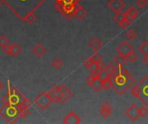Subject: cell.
<instances>
[{"mask_svg":"<svg viewBox=\"0 0 148 124\" xmlns=\"http://www.w3.org/2000/svg\"><path fill=\"white\" fill-rule=\"evenodd\" d=\"M111 79L114 84L113 88L119 95H123L135 82L134 77L123 66H116L114 64Z\"/></svg>","mask_w":148,"mask_h":124,"instance_id":"6da1fadb","label":"cell"},{"mask_svg":"<svg viewBox=\"0 0 148 124\" xmlns=\"http://www.w3.org/2000/svg\"><path fill=\"white\" fill-rule=\"evenodd\" d=\"M29 110L23 106H16L11 105L7 103L3 104V106L0 109V115L3 117V118L8 123H15L19 118H23L27 115H29Z\"/></svg>","mask_w":148,"mask_h":124,"instance_id":"7a4b0ae2","label":"cell"},{"mask_svg":"<svg viewBox=\"0 0 148 124\" xmlns=\"http://www.w3.org/2000/svg\"><path fill=\"white\" fill-rule=\"evenodd\" d=\"M3 101L4 103H7L11 105H16V106H23L28 108L27 103L29 101L14 87H11L9 85V91L6 95L3 96Z\"/></svg>","mask_w":148,"mask_h":124,"instance_id":"3957f363","label":"cell"},{"mask_svg":"<svg viewBox=\"0 0 148 124\" xmlns=\"http://www.w3.org/2000/svg\"><path fill=\"white\" fill-rule=\"evenodd\" d=\"M131 93L134 98H137L140 102L148 107V75H146L134 88Z\"/></svg>","mask_w":148,"mask_h":124,"instance_id":"277c9868","label":"cell"},{"mask_svg":"<svg viewBox=\"0 0 148 124\" xmlns=\"http://www.w3.org/2000/svg\"><path fill=\"white\" fill-rule=\"evenodd\" d=\"M35 104H36V106L38 108H40L42 110H45L52 104V101H51L48 92L47 91H42L35 99Z\"/></svg>","mask_w":148,"mask_h":124,"instance_id":"5b68a950","label":"cell"},{"mask_svg":"<svg viewBox=\"0 0 148 124\" xmlns=\"http://www.w3.org/2000/svg\"><path fill=\"white\" fill-rule=\"evenodd\" d=\"M116 50H117L119 55L124 56V57H126V58L128 56V54H130L132 52L134 51L133 46H132L130 43H128L127 41H123L117 47Z\"/></svg>","mask_w":148,"mask_h":124,"instance_id":"8992f818","label":"cell"},{"mask_svg":"<svg viewBox=\"0 0 148 124\" xmlns=\"http://www.w3.org/2000/svg\"><path fill=\"white\" fill-rule=\"evenodd\" d=\"M22 47L16 44V43H12V44H8L4 47H3V51L9 55H11L13 57H16L20 53H21Z\"/></svg>","mask_w":148,"mask_h":124,"instance_id":"52a82bcc","label":"cell"},{"mask_svg":"<svg viewBox=\"0 0 148 124\" xmlns=\"http://www.w3.org/2000/svg\"><path fill=\"white\" fill-rule=\"evenodd\" d=\"M125 114L132 122H135L140 117V108L135 104H132L126 110Z\"/></svg>","mask_w":148,"mask_h":124,"instance_id":"ba28073f","label":"cell"},{"mask_svg":"<svg viewBox=\"0 0 148 124\" xmlns=\"http://www.w3.org/2000/svg\"><path fill=\"white\" fill-rule=\"evenodd\" d=\"M72 97V91L65 85H60L59 103H66Z\"/></svg>","mask_w":148,"mask_h":124,"instance_id":"9c48e42d","label":"cell"},{"mask_svg":"<svg viewBox=\"0 0 148 124\" xmlns=\"http://www.w3.org/2000/svg\"><path fill=\"white\" fill-rule=\"evenodd\" d=\"M84 65L88 67V69L94 74H97L101 69H102L103 67L101 66V63L98 64V63H95V62H93L90 59H88L84 61Z\"/></svg>","mask_w":148,"mask_h":124,"instance_id":"30bf717a","label":"cell"},{"mask_svg":"<svg viewBox=\"0 0 148 124\" xmlns=\"http://www.w3.org/2000/svg\"><path fill=\"white\" fill-rule=\"evenodd\" d=\"M108 6L114 12H118L121 11L122 9L125 7V3L122 0H111L108 2Z\"/></svg>","mask_w":148,"mask_h":124,"instance_id":"8fae6325","label":"cell"},{"mask_svg":"<svg viewBox=\"0 0 148 124\" xmlns=\"http://www.w3.org/2000/svg\"><path fill=\"white\" fill-rule=\"evenodd\" d=\"M63 123L65 124H79L81 123V118L74 111H70L64 117Z\"/></svg>","mask_w":148,"mask_h":124,"instance_id":"7c38bea8","label":"cell"},{"mask_svg":"<svg viewBox=\"0 0 148 124\" xmlns=\"http://www.w3.org/2000/svg\"><path fill=\"white\" fill-rule=\"evenodd\" d=\"M59 85H54L52 88L49 90V91H47L52 103H59Z\"/></svg>","mask_w":148,"mask_h":124,"instance_id":"4fadbf2b","label":"cell"},{"mask_svg":"<svg viewBox=\"0 0 148 124\" xmlns=\"http://www.w3.org/2000/svg\"><path fill=\"white\" fill-rule=\"evenodd\" d=\"M87 15H88L87 10L82 5H80L78 3L76 5V9H75V12H74L73 16H75V18H77L78 20H82V19H84L87 16Z\"/></svg>","mask_w":148,"mask_h":124,"instance_id":"5bb4252c","label":"cell"},{"mask_svg":"<svg viewBox=\"0 0 148 124\" xmlns=\"http://www.w3.org/2000/svg\"><path fill=\"white\" fill-rule=\"evenodd\" d=\"M100 113H101V116L103 117V118H108L111 113H112V106L109 103H103L101 107V110H100Z\"/></svg>","mask_w":148,"mask_h":124,"instance_id":"9a60e30c","label":"cell"},{"mask_svg":"<svg viewBox=\"0 0 148 124\" xmlns=\"http://www.w3.org/2000/svg\"><path fill=\"white\" fill-rule=\"evenodd\" d=\"M114 19L118 23V25L121 26V28H125L127 27V24L125 22V18H124V13H122L121 11L115 12V15H114Z\"/></svg>","mask_w":148,"mask_h":124,"instance_id":"2e32d148","label":"cell"},{"mask_svg":"<svg viewBox=\"0 0 148 124\" xmlns=\"http://www.w3.org/2000/svg\"><path fill=\"white\" fill-rule=\"evenodd\" d=\"M102 45H103L102 41L100 39H98V38L95 37V38H93V39H91L89 41V47L91 49H93L94 51L99 50L102 47Z\"/></svg>","mask_w":148,"mask_h":124,"instance_id":"e0dca14e","label":"cell"},{"mask_svg":"<svg viewBox=\"0 0 148 124\" xmlns=\"http://www.w3.org/2000/svg\"><path fill=\"white\" fill-rule=\"evenodd\" d=\"M45 52H46L45 47H44L42 44H40V43L36 44V45L34 47V48H33V54H34L37 58H41L42 56H43L44 54H45Z\"/></svg>","mask_w":148,"mask_h":124,"instance_id":"ac0fdd59","label":"cell"},{"mask_svg":"<svg viewBox=\"0 0 148 124\" xmlns=\"http://www.w3.org/2000/svg\"><path fill=\"white\" fill-rule=\"evenodd\" d=\"M89 86H90L95 91L99 92V91H101L102 90V81L97 77V78L89 85Z\"/></svg>","mask_w":148,"mask_h":124,"instance_id":"d6986e66","label":"cell"},{"mask_svg":"<svg viewBox=\"0 0 148 124\" xmlns=\"http://www.w3.org/2000/svg\"><path fill=\"white\" fill-rule=\"evenodd\" d=\"M124 18H125V22H126L127 26H128L129 24H131L136 19V17L128 9L124 13Z\"/></svg>","mask_w":148,"mask_h":124,"instance_id":"ffe728a7","label":"cell"},{"mask_svg":"<svg viewBox=\"0 0 148 124\" xmlns=\"http://www.w3.org/2000/svg\"><path fill=\"white\" fill-rule=\"evenodd\" d=\"M97 75H98V78L101 81H104V80H106L108 79H111V74H109L105 68L101 69V71L97 73Z\"/></svg>","mask_w":148,"mask_h":124,"instance_id":"44dd1931","label":"cell"},{"mask_svg":"<svg viewBox=\"0 0 148 124\" xmlns=\"http://www.w3.org/2000/svg\"><path fill=\"white\" fill-rule=\"evenodd\" d=\"M24 21H26L29 24L34 23V22L36 21V16L35 15L34 11L29 12V13L26 15V16H25V18H24Z\"/></svg>","mask_w":148,"mask_h":124,"instance_id":"7402d4cb","label":"cell"},{"mask_svg":"<svg viewBox=\"0 0 148 124\" xmlns=\"http://www.w3.org/2000/svg\"><path fill=\"white\" fill-rule=\"evenodd\" d=\"M127 58L124 56H121V55H118L114 59V65H116V66H123L127 62Z\"/></svg>","mask_w":148,"mask_h":124,"instance_id":"603a6c76","label":"cell"},{"mask_svg":"<svg viewBox=\"0 0 148 124\" xmlns=\"http://www.w3.org/2000/svg\"><path fill=\"white\" fill-rule=\"evenodd\" d=\"M113 81L111 79H108L104 81H102V89L106 90V91H108L110 90L111 88H113Z\"/></svg>","mask_w":148,"mask_h":124,"instance_id":"cb8c5ba5","label":"cell"},{"mask_svg":"<svg viewBox=\"0 0 148 124\" xmlns=\"http://www.w3.org/2000/svg\"><path fill=\"white\" fill-rule=\"evenodd\" d=\"M139 50L140 52L143 54V55H147L148 54V42L147 41H144L143 43H141L139 47Z\"/></svg>","mask_w":148,"mask_h":124,"instance_id":"d4e9b609","label":"cell"},{"mask_svg":"<svg viewBox=\"0 0 148 124\" xmlns=\"http://www.w3.org/2000/svg\"><path fill=\"white\" fill-rule=\"evenodd\" d=\"M126 37L127 40L129 41H133L137 37V33L134 30V29H129L127 33H126Z\"/></svg>","mask_w":148,"mask_h":124,"instance_id":"484cf974","label":"cell"},{"mask_svg":"<svg viewBox=\"0 0 148 124\" xmlns=\"http://www.w3.org/2000/svg\"><path fill=\"white\" fill-rule=\"evenodd\" d=\"M62 66H63V62L60 59H55L52 61V66L55 69H60Z\"/></svg>","mask_w":148,"mask_h":124,"instance_id":"4316f807","label":"cell"},{"mask_svg":"<svg viewBox=\"0 0 148 124\" xmlns=\"http://www.w3.org/2000/svg\"><path fill=\"white\" fill-rule=\"evenodd\" d=\"M138 59H139V56L134 53V51L132 52L130 54H128V56L127 57V60L130 62H135Z\"/></svg>","mask_w":148,"mask_h":124,"instance_id":"83f0119b","label":"cell"},{"mask_svg":"<svg viewBox=\"0 0 148 124\" xmlns=\"http://www.w3.org/2000/svg\"><path fill=\"white\" fill-rule=\"evenodd\" d=\"M8 44H9V39L4 35H1L0 36V47L3 48Z\"/></svg>","mask_w":148,"mask_h":124,"instance_id":"f1b7e54d","label":"cell"},{"mask_svg":"<svg viewBox=\"0 0 148 124\" xmlns=\"http://www.w3.org/2000/svg\"><path fill=\"white\" fill-rule=\"evenodd\" d=\"M89 59H90L93 62H95V63H98V64L101 63V55H100V54H98V53H95Z\"/></svg>","mask_w":148,"mask_h":124,"instance_id":"f546056e","label":"cell"},{"mask_svg":"<svg viewBox=\"0 0 148 124\" xmlns=\"http://www.w3.org/2000/svg\"><path fill=\"white\" fill-rule=\"evenodd\" d=\"M148 114V109H147V106H146V105H144V106H142V107H140V117H147Z\"/></svg>","mask_w":148,"mask_h":124,"instance_id":"4dcf8cb0","label":"cell"},{"mask_svg":"<svg viewBox=\"0 0 148 124\" xmlns=\"http://www.w3.org/2000/svg\"><path fill=\"white\" fill-rule=\"evenodd\" d=\"M136 4L138 5L139 8L143 9V8H145L147 5L148 2L147 0H137L136 1Z\"/></svg>","mask_w":148,"mask_h":124,"instance_id":"1f68e13d","label":"cell"},{"mask_svg":"<svg viewBox=\"0 0 148 124\" xmlns=\"http://www.w3.org/2000/svg\"><path fill=\"white\" fill-rule=\"evenodd\" d=\"M80 0H56L57 3H74V4H78Z\"/></svg>","mask_w":148,"mask_h":124,"instance_id":"d6a6232c","label":"cell"},{"mask_svg":"<svg viewBox=\"0 0 148 124\" xmlns=\"http://www.w3.org/2000/svg\"><path fill=\"white\" fill-rule=\"evenodd\" d=\"M98 77V75L97 74H94V73H92V74H90V75H88V77H87V79H86V80H87V82H88V85H90L96 78Z\"/></svg>","mask_w":148,"mask_h":124,"instance_id":"836d02e7","label":"cell"},{"mask_svg":"<svg viewBox=\"0 0 148 124\" xmlns=\"http://www.w3.org/2000/svg\"><path fill=\"white\" fill-rule=\"evenodd\" d=\"M128 10L135 16V17H137L138 16V15H139V12H138V9H135L134 6H131V7H129L128 8Z\"/></svg>","mask_w":148,"mask_h":124,"instance_id":"e575fe53","label":"cell"},{"mask_svg":"<svg viewBox=\"0 0 148 124\" xmlns=\"http://www.w3.org/2000/svg\"><path fill=\"white\" fill-rule=\"evenodd\" d=\"M142 61L146 66H148V54L147 55H144V58L142 59Z\"/></svg>","mask_w":148,"mask_h":124,"instance_id":"d590c367","label":"cell"},{"mask_svg":"<svg viewBox=\"0 0 148 124\" xmlns=\"http://www.w3.org/2000/svg\"><path fill=\"white\" fill-rule=\"evenodd\" d=\"M3 89V82L0 80V91H1Z\"/></svg>","mask_w":148,"mask_h":124,"instance_id":"8d00e7d4","label":"cell"},{"mask_svg":"<svg viewBox=\"0 0 148 124\" xmlns=\"http://www.w3.org/2000/svg\"><path fill=\"white\" fill-rule=\"evenodd\" d=\"M1 4H2V1L0 0V6H1Z\"/></svg>","mask_w":148,"mask_h":124,"instance_id":"74e56055","label":"cell"}]
</instances>
